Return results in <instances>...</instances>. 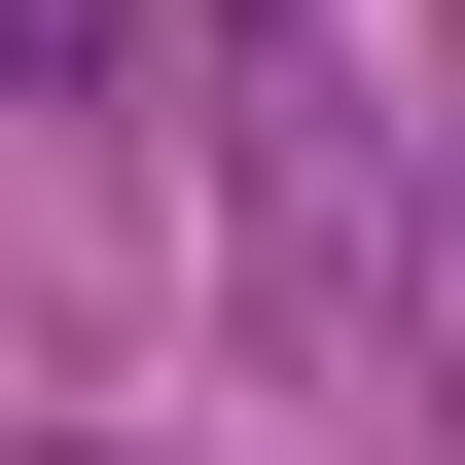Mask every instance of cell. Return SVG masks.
<instances>
[]
</instances>
